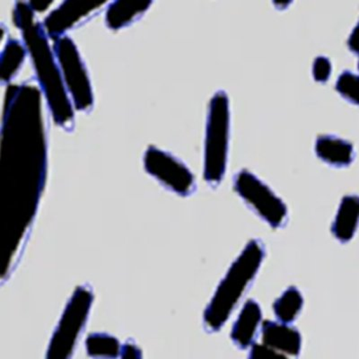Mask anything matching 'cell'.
I'll use <instances>...</instances> for the list:
<instances>
[{
	"label": "cell",
	"instance_id": "18",
	"mask_svg": "<svg viewBox=\"0 0 359 359\" xmlns=\"http://www.w3.org/2000/svg\"><path fill=\"white\" fill-rule=\"evenodd\" d=\"M336 89L343 97L359 105V76L351 72H343L337 80Z\"/></svg>",
	"mask_w": 359,
	"mask_h": 359
},
{
	"label": "cell",
	"instance_id": "24",
	"mask_svg": "<svg viewBox=\"0 0 359 359\" xmlns=\"http://www.w3.org/2000/svg\"><path fill=\"white\" fill-rule=\"evenodd\" d=\"M358 67H359V63H358Z\"/></svg>",
	"mask_w": 359,
	"mask_h": 359
},
{
	"label": "cell",
	"instance_id": "12",
	"mask_svg": "<svg viewBox=\"0 0 359 359\" xmlns=\"http://www.w3.org/2000/svg\"><path fill=\"white\" fill-rule=\"evenodd\" d=\"M359 226V197L348 195L342 198L332 223V233L339 241H351Z\"/></svg>",
	"mask_w": 359,
	"mask_h": 359
},
{
	"label": "cell",
	"instance_id": "21",
	"mask_svg": "<svg viewBox=\"0 0 359 359\" xmlns=\"http://www.w3.org/2000/svg\"><path fill=\"white\" fill-rule=\"evenodd\" d=\"M121 359H142V353L139 347L133 342H127L123 346Z\"/></svg>",
	"mask_w": 359,
	"mask_h": 359
},
{
	"label": "cell",
	"instance_id": "6",
	"mask_svg": "<svg viewBox=\"0 0 359 359\" xmlns=\"http://www.w3.org/2000/svg\"><path fill=\"white\" fill-rule=\"evenodd\" d=\"M53 50L74 107L83 111L91 110L94 92L78 47L72 38L64 35L53 40Z\"/></svg>",
	"mask_w": 359,
	"mask_h": 359
},
{
	"label": "cell",
	"instance_id": "17",
	"mask_svg": "<svg viewBox=\"0 0 359 359\" xmlns=\"http://www.w3.org/2000/svg\"><path fill=\"white\" fill-rule=\"evenodd\" d=\"M86 351L95 359H116L121 357L123 346L117 339L105 333H94L86 341Z\"/></svg>",
	"mask_w": 359,
	"mask_h": 359
},
{
	"label": "cell",
	"instance_id": "16",
	"mask_svg": "<svg viewBox=\"0 0 359 359\" xmlns=\"http://www.w3.org/2000/svg\"><path fill=\"white\" fill-rule=\"evenodd\" d=\"M27 50L25 44L15 39L6 41L1 54V80L9 82L24 62Z\"/></svg>",
	"mask_w": 359,
	"mask_h": 359
},
{
	"label": "cell",
	"instance_id": "9",
	"mask_svg": "<svg viewBox=\"0 0 359 359\" xmlns=\"http://www.w3.org/2000/svg\"><path fill=\"white\" fill-rule=\"evenodd\" d=\"M105 3L107 0H66L45 18L43 25L48 36L53 40L64 36L67 31Z\"/></svg>",
	"mask_w": 359,
	"mask_h": 359
},
{
	"label": "cell",
	"instance_id": "19",
	"mask_svg": "<svg viewBox=\"0 0 359 359\" xmlns=\"http://www.w3.org/2000/svg\"><path fill=\"white\" fill-rule=\"evenodd\" d=\"M248 359H290V358L262 343V344L251 346Z\"/></svg>",
	"mask_w": 359,
	"mask_h": 359
},
{
	"label": "cell",
	"instance_id": "13",
	"mask_svg": "<svg viewBox=\"0 0 359 359\" xmlns=\"http://www.w3.org/2000/svg\"><path fill=\"white\" fill-rule=\"evenodd\" d=\"M152 1L150 0H114L108 5L105 22L112 30L127 27L145 13Z\"/></svg>",
	"mask_w": 359,
	"mask_h": 359
},
{
	"label": "cell",
	"instance_id": "15",
	"mask_svg": "<svg viewBox=\"0 0 359 359\" xmlns=\"http://www.w3.org/2000/svg\"><path fill=\"white\" fill-rule=\"evenodd\" d=\"M303 306L302 294L297 287H291L275 301L273 310L278 320L288 325L297 318Z\"/></svg>",
	"mask_w": 359,
	"mask_h": 359
},
{
	"label": "cell",
	"instance_id": "1",
	"mask_svg": "<svg viewBox=\"0 0 359 359\" xmlns=\"http://www.w3.org/2000/svg\"><path fill=\"white\" fill-rule=\"evenodd\" d=\"M41 92L9 85L0 147V226L25 230L36 213L46 184L48 149Z\"/></svg>",
	"mask_w": 359,
	"mask_h": 359
},
{
	"label": "cell",
	"instance_id": "10",
	"mask_svg": "<svg viewBox=\"0 0 359 359\" xmlns=\"http://www.w3.org/2000/svg\"><path fill=\"white\" fill-rule=\"evenodd\" d=\"M262 343L290 358L299 355L302 349V337L287 323L265 320L262 328Z\"/></svg>",
	"mask_w": 359,
	"mask_h": 359
},
{
	"label": "cell",
	"instance_id": "22",
	"mask_svg": "<svg viewBox=\"0 0 359 359\" xmlns=\"http://www.w3.org/2000/svg\"><path fill=\"white\" fill-rule=\"evenodd\" d=\"M349 49L355 53H359V22L355 25L353 31L348 38V41Z\"/></svg>",
	"mask_w": 359,
	"mask_h": 359
},
{
	"label": "cell",
	"instance_id": "11",
	"mask_svg": "<svg viewBox=\"0 0 359 359\" xmlns=\"http://www.w3.org/2000/svg\"><path fill=\"white\" fill-rule=\"evenodd\" d=\"M262 317V309L258 303L255 300L247 301L231 332V338L236 345L245 348L253 344Z\"/></svg>",
	"mask_w": 359,
	"mask_h": 359
},
{
	"label": "cell",
	"instance_id": "23",
	"mask_svg": "<svg viewBox=\"0 0 359 359\" xmlns=\"http://www.w3.org/2000/svg\"><path fill=\"white\" fill-rule=\"evenodd\" d=\"M51 3H53V0H31V1H28L29 6H31L34 13L46 11Z\"/></svg>",
	"mask_w": 359,
	"mask_h": 359
},
{
	"label": "cell",
	"instance_id": "4",
	"mask_svg": "<svg viewBox=\"0 0 359 359\" xmlns=\"http://www.w3.org/2000/svg\"><path fill=\"white\" fill-rule=\"evenodd\" d=\"M230 133L229 100L219 91L210 102L204 149V178L208 184H219L226 172Z\"/></svg>",
	"mask_w": 359,
	"mask_h": 359
},
{
	"label": "cell",
	"instance_id": "7",
	"mask_svg": "<svg viewBox=\"0 0 359 359\" xmlns=\"http://www.w3.org/2000/svg\"><path fill=\"white\" fill-rule=\"evenodd\" d=\"M235 190L272 227L284 224L287 216L286 205L252 172L243 170L236 175Z\"/></svg>",
	"mask_w": 359,
	"mask_h": 359
},
{
	"label": "cell",
	"instance_id": "14",
	"mask_svg": "<svg viewBox=\"0 0 359 359\" xmlns=\"http://www.w3.org/2000/svg\"><path fill=\"white\" fill-rule=\"evenodd\" d=\"M316 151L323 161L334 166H347L354 158V149L351 144L334 136L318 137Z\"/></svg>",
	"mask_w": 359,
	"mask_h": 359
},
{
	"label": "cell",
	"instance_id": "20",
	"mask_svg": "<svg viewBox=\"0 0 359 359\" xmlns=\"http://www.w3.org/2000/svg\"><path fill=\"white\" fill-rule=\"evenodd\" d=\"M332 73V63L326 57H318L314 60L313 75L316 81L323 83L330 79Z\"/></svg>",
	"mask_w": 359,
	"mask_h": 359
},
{
	"label": "cell",
	"instance_id": "3",
	"mask_svg": "<svg viewBox=\"0 0 359 359\" xmlns=\"http://www.w3.org/2000/svg\"><path fill=\"white\" fill-rule=\"evenodd\" d=\"M265 255L264 245L257 240L247 243L230 266L205 310L204 323L210 331H219L251 284Z\"/></svg>",
	"mask_w": 359,
	"mask_h": 359
},
{
	"label": "cell",
	"instance_id": "5",
	"mask_svg": "<svg viewBox=\"0 0 359 359\" xmlns=\"http://www.w3.org/2000/svg\"><path fill=\"white\" fill-rule=\"evenodd\" d=\"M94 296L80 286L70 297L51 337L45 359H70L88 320Z\"/></svg>",
	"mask_w": 359,
	"mask_h": 359
},
{
	"label": "cell",
	"instance_id": "2",
	"mask_svg": "<svg viewBox=\"0 0 359 359\" xmlns=\"http://www.w3.org/2000/svg\"><path fill=\"white\" fill-rule=\"evenodd\" d=\"M13 20L20 31L31 57L41 94L44 95L54 123L67 130L72 129L74 105L43 25L35 18V13L28 2L25 1L15 2Z\"/></svg>",
	"mask_w": 359,
	"mask_h": 359
},
{
	"label": "cell",
	"instance_id": "8",
	"mask_svg": "<svg viewBox=\"0 0 359 359\" xmlns=\"http://www.w3.org/2000/svg\"><path fill=\"white\" fill-rule=\"evenodd\" d=\"M144 168L165 187L182 196L195 188L194 175L184 163L158 147L149 146L144 155Z\"/></svg>",
	"mask_w": 359,
	"mask_h": 359
}]
</instances>
